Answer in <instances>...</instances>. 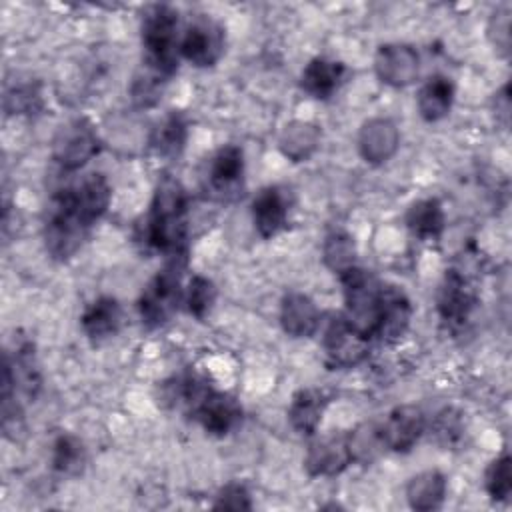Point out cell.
Here are the masks:
<instances>
[{
	"instance_id": "cell-14",
	"label": "cell",
	"mask_w": 512,
	"mask_h": 512,
	"mask_svg": "<svg viewBox=\"0 0 512 512\" xmlns=\"http://www.w3.org/2000/svg\"><path fill=\"white\" fill-rule=\"evenodd\" d=\"M374 68L384 84L406 86L418 76V54L406 44H386L380 46Z\"/></svg>"
},
{
	"instance_id": "cell-9",
	"label": "cell",
	"mask_w": 512,
	"mask_h": 512,
	"mask_svg": "<svg viewBox=\"0 0 512 512\" xmlns=\"http://www.w3.org/2000/svg\"><path fill=\"white\" fill-rule=\"evenodd\" d=\"M178 52L198 68L214 66L224 52V30L208 18H198L186 28Z\"/></svg>"
},
{
	"instance_id": "cell-13",
	"label": "cell",
	"mask_w": 512,
	"mask_h": 512,
	"mask_svg": "<svg viewBox=\"0 0 512 512\" xmlns=\"http://www.w3.org/2000/svg\"><path fill=\"white\" fill-rule=\"evenodd\" d=\"M352 462L346 434H328L314 440L306 452L304 466L310 476L340 474Z\"/></svg>"
},
{
	"instance_id": "cell-7",
	"label": "cell",
	"mask_w": 512,
	"mask_h": 512,
	"mask_svg": "<svg viewBox=\"0 0 512 512\" xmlns=\"http://www.w3.org/2000/svg\"><path fill=\"white\" fill-rule=\"evenodd\" d=\"M326 360L334 368H352L368 356L370 338L358 332L344 316L330 320L322 340Z\"/></svg>"
},
{
	"instance_id": "cell-31",
	"label": "cell",
	"mask_w": 512,
	"mask_h": 512,
	"mask_svg": "<svg viewBox=\"0 0 512 512\" xmlns=\"http://www.w3.org/2000/svg\"><path fill=\"white\" fill-rule=\"evenodd\" d=\"M486 490L494 500H506L512 490V470H510V456L502 454L496 458L486 470Z\"/></svg>"
},
{
	"instance_id": "cell-20",
	"label": "cell",
	"mask_w": 512,
	"mask_h": 512,
	"mask_svg": "<svg viewBox=\"0 0 512 512\" xmlns=\"http://www.w3.org/2000/svg\"><path fill=\"white\" fill-rule=\"evenodd\" d=\"M344 72H346V66L342 62L320 56L306 64L300 84L304 92H308L312 98L326 100L338 90L344 78Z\"/></svg>"
},
{
	"instance_id": "cell-21",
	"label": "cell",
	"mask_w": 512,
	"mask_h": 512,
	"mask_svg": "<svg viewBox=\"0 0 512 512\" xmlns=\"http://www.w3.org/2000/svg\"><path fill=\"white\" fill-rule=\"evenodd\" d=\"M326 404H328V396L320 390L306 388L296 392L288 408V420L292 428L300 434H308V436L314 434L322 420Z\"/></svg>"
},
{
	"instance_id": "cell-3",
	"label": "cell",
	"mask_w": 512,
	"mask_h": 512,
	"mask_svg": "<svg viewBox=\"0 0 512 512\" xmlns=\"http://www.w3.org/2000/svg\"><path fill=\"white\" fill-rule=\"evenodd\" d=\"M172 398L182 400L188 414L214 436L228 434L242 418V408L232 396L214 390L202 376L194 372H186L176 380Z\"/></svg>"
},
{
	"instance_id": "cell-10",
	"label": "cell",
	"mask_w": 512,
	"mask_h": 512,
	"mask_svg": "<svg viewBox=\"0 0 512 512\" xmlns=\"http://www.w3.org/2000/svg\"><path fill=\"white\" fill-rule=\"evenodd\" d=\"M244 154L238 146L226 144L216 150L208 166V188L220 200H230L242 190Z\"/></svg>"
},
{
	"instance_id": "cell-29",
	"label": "cell",
	"mask_w": 512,
	"mask_h": 512,
	"mask_svg": "<svg viewBox=\"0 0 512 512\" xmlns=\"http://www.w3.org/2000/svg\"><path fill=\"white\" fill-rule=\"evenodd\" d=\"M186 142V122L180 114H170L156 130L152 146L162 156H178Z\"/></svg>"
},
{
	"instance_id": "cell-22",
	"label": "cell",
	"mask_w": 512,
	"mask_h": 512,
	"mask_svg": "<svg viewBox=\"0 0 512 512\" xmlns=\"http://www.w3.org/2000/svg\"><path fill=\"white\" fill-rule=\"evenodd\" d=\"M454 102V84L446 76H430L418 92V112L426 122L442 120Z\"/></svg>"
},
{
	"instance_id": "cell-32",
	"label": "cell",
	"mask_w": 512,
	"mask_h": 512,
	"mask_svg": "<svg viewBox=\"0 0 512 512\" xmlns=\"http://www.w3.org/2000/svg\"><path fill=\"white\" fill-rule=\"evenodd\" d=\"M4 108L10 114H30L40 108V94L32 88V84L14 86L4 96Z\"/></svg>"
},
{
	"instance_id": "cell-27",
	"label": "cell",
	"mask_w": 512,
	"mask_h": 512,
	"mask_svg": "<svg viewBox=\"0 0 512 512\" xmlns=\"http://www.w3.org/2000/svg\"><path fill=\"white\" fill-rule=\"evenodd\" d=\"M86 452L80 438L60 434L52 444V468L60 474H78L84 466Z\"/></svg>"
},
{
	"instance_id": "cell-33",
	"label": "cell",
	"mask_w": 512,
	"mask_h": 512,
	"mask_svg": "<svg viewBox=\"0 0 512 512\" xmlns=\"http://www.w3.org/2000/svg\"><path fill=\"white\" fill-rule=\"evenodd\" d=\"M488 34L496 48H500L502 52H508V48H510V10H508V6L496 10V14L490 20Z\"/></svg>"
},
{
	"instance_id": "cell-17",
	"label": "cell",
	"mask_w": 512,
	"mask_h": 512,
	"mask_svg": "<svg viewBox=\"0 0 512 512\" xmlns=\"http://www.w3.org/2000/svg\"><path fill=\"white\" fill-rule=\"evenodd\" d=\"M412 316V306L408 296L396 288V286H386L382 288V300H380V318H378V328L376 334L384 342H394L398 340Z\"/></svg>"
},
{
	"instance_id": "cell-25",
	"label": "cell",
	"mask_w": 512,
	"mask_h": 512,
	"mask_svg": "<svg viewBox=\"0 0 512 512\" xmlns=\"http://www.w3.org/2000/svg\"><path fill=\"white\" fill-rule=\"evenodd\" d=\"M318 140H320V132L314 124L292 122L282 132L280 148L288 158H292L294 162H300V160H306L316 150Z\"/></svg>"
},
{
	"instance_id": "cell-8",
	"label": "cell",
	"mask_w": 512,
	"mask_h": 512,
	"mask_svg": "<svg viewBox=\"0 0 512 512\" xmlns=\"http://www.w3.org/2000/svg\"><path fill=\"white\" fill-rule=\"evenodd\" d=\"M100 150V140L96 130L88 120H72L62 126L54 140V160L64 170L82 168Z\"/></svg>"
},
{
	"instance_id": "cell-28",
	"label": "cell",
	"mask_w": 512,
	"mask_h": 512,
	"mask_svg": "<svg viewBox=\"0 0 512 512\" xmlns=\"http://www.w3.org/2000/svg\"><path fill=\"white\" fill-rule=\"evenodd\" d=\"M322 254H324V262L328 268H332L334 272H344L354 264V256H356V248H354V242L350 238V234H346L344 230H334L326 236L324 240V248H322Z\"/></svg>"
},
{
	"instance_id": "cell-2",
	"label": "cell",
	"mask_w": 512,
	"mask_h": 512,
	"mask_svg": "<svg viewBox=\"0 0 512 512\" xmlns=\"http://www.w3.org/2000/svg\"><path fill=\"white\" fill-rule=\"evenodd\" d=\"M188 196L170 174L158 180L146 218V242L168 256H186Z\"/></svg>"
},
{
	"instance_id": "cell-15",
	"label": "cell",
	"mask_w": 512,
	"mask_h": 512,
	"mask_svg": "<svg viewBox=\"0 0 512 512\" xmlns=\"http://www.w3.org/2000/svg\"><path fill=\"white\" fill-rule=\"evenodd\" d=\"M288 194L278 186L262 188L252 200L254 228L262 238H274L288 222Z\"/></svg>"
},
{
	"instance_id": "cell-16",
	"label": "cell",
	"mask_w": 512,
	"mask_h": 512,
	"mask_svg": "<svg viewBox=\"0 0 512 512\" xmlns=\"http://www.w3.org/2000/svg\"><path fill=\"white\" fill-rule=\"evenodd\" d=\"M398 142V128L394 126L392 120L372 118L360 130L358 150L366 162L382 164L396 152Z\"/></svg>"
},
{
	"instance_id": "cell-26",
	"label": "cell",
	"mask_w": 512,
	"mask_h": 512,
	"mask_svg": "<svg viewBox=\"0 0 512 512\" xmlns=\"http://www.w3.org/2000/svg\"><path fill=\"white\" fill-rule=\"evenodd\" d=\"M348 436V450L352 462H372L382 450H386L380 424L376 422H364L352 432H346Z\"/></svg>"
},
{
	"instance_id": "cell-11",
	"label": "cell",
	"mask_w": 512,
	"mask_h": 512,
	"mask_svg": "<svg viewBox=\"0 0 512 512\" xmlns=\"http://www.w3.org/2000/svg\"><path fill=\"white\" fill-rule=\"evenodd\" d=\"M476 304L474 290L458 270H448L438 290V314L452 328L462 326Z\"/></svg>"
},
{
	"instance_id": "cell-23",
	"label": "cell",
	"mask_w": 512,
	"mask_h": 512,
	"mask_svg": "<svg viewBox=\"0 0 512 512\" xmlns=\"http://www.w3.org/2000/svg\"><path fill=\"white\" fill-rule=\"evenodd\" d=\"M406 226L420 240H438L444 230V210L436 198L414 202L406 212Z\"/></svg>"
},
{
	"instance_id": "cell-19",
	"label": "cell",
	"mask_w": 512,
	"mask_h": 512,
	"mask_svg": "<svg viewBox=\"0 0 512 512\" xmlns=\"http://www.w3.org/2000/svg\"><path fill=\"white\" fill-rule=\"evenodd\" d=\"M84 334L94 340H106L114 336L120 330L122 324V308L116 298L110 296H100L96 298L82 314L80 318Z\"/></svg>"
},
{
	"instance_id": "cell-18",
	"label": "cell",
	"mask_w": 512,
	"mask_h": 512,
	"mask_svg": "<svg viewBox=\"0 0 512 512\" xmlns=\"http://www.w3.org/2000/svg\"><path fill=\"white\" fill-rule=\"evenodd\" d=\"M280 324L288 336L308 338L320 326V312L306 294L290 292L280 304Z\"/></svg>"
},
{
	"instance_id": "cell-6",
	"label": "cell",
	"mask_w": 512,
	"mask_h": 512,
	"mask_svg": "<svg viewBox=\"0 0 512 512\" xmlns=\"http://www.w3.org/2000/svg\"><path fill=\"white\" fill-rule=\"evenodd\" d=\"M170 258H172L170 264L158 270V274L146 284L138 300L142 324L148 328H158L166 324L176 314L182 302L180 276H182L186 256H170Z\"/></svg>"
},
{
	"instance_id": "cell-35",
	"label": "cell",
	"mask_w": 512,
	"mask_h": 512,
	"mask_svg": "<svg viewBox=\"0 0 512 512\" xmlns=\"http://www.w3.org/2000/svg\"><path fill=\"white\" fill-rule=\"evenodd\" d=\"M454 432H458V424H456V420H454V418H448V412L440 414V418H438V426H436V434L448 442V436H452Z\"/></svg>"
},
{
	"instance_id": "cell-24",
	"label": "cell",
	"mask_w": 512,
	"mask_h": 512,
	"mask_svg": "<svg viewBox=\"0 0 512 512\" xmlns=\"http://www.w3.org/2000/svg\"><path fill=\"white\" fill-rule=\"evenodd\" d=\"M446 494V478L438 470H426L408 482L406 496L416 510H434Z\"/></svg>"
},
{
	"instance_id": "cell-34",
	"label": "cell",
	"mask_w": 512,
	"mask_h": 512,
	"mask_svg": "<svg viewBox=\"0 0 512 512\" xmlns=\"http://www.w3.org/2000/svg\"><path fill=\"white\" fill-rule=\"evenodd\" d=\"M214 508H232V510H242V508H252L250 496L242 484H228L222 488L218 494V500Z\"/></svg>"
},
{
	"instance_id": "cell-30",
	"label": "cell",
	"mask_w": 512,
	"mask_h": 512,
	"mask_svg": "<svg viewBox=\"0 0 512 512\" xmlns=\"http://www.w3.org/2000/svg\"><path fill=\"white\" fill-rule=\"evenodd\" d=\"M214 298H216L214 284L204 276H192V280L186 288V296H184L188 312L198 320L206 318V314L210 312V308L214 304Z\"/></svg>"
},
{
	"instance_id": "cell-1",
	"label": "cell",
	"mask_w": 512,
	"mask_h": 512,
	"mask_svg": "<svg viewBox=\"0 0 512 512\" xmlns=\"http://www.w3.org/2000/svg\"><path fill=\"white\" fill-rule=\"evenodd\" d=\"M110 194L108 180L92 172L52 198L44 222V244L52 258L66 260L82 246L90 226L106 212Z\"/></svg>"
},
{
	"instance_id": "cell-5",
	"label": "cell",
	"mask_w": 512,
	"mask_h": 512,
	"mask_svg": "<svg viewBox=\"0 0 512 512\" xmlns=\"http://www.w3.org/2000/svg\"><path fill=\"white\" fill-rule=\"evenodd\" d=\"M344 288V318L358 332L372 338L378 328L382 284L366 270L352 266L338 274Z\"/></svg>"
},
{
	"instance_id": "cell-4",
	"label": "cell",
	"mask_w": 512,
	"mask_h": 512,
	"mask_svg": "<svg viewBox=\"0 0 512 512\" xmlns=\"http://www.w3.org/2000/svg\"><path fill=\"white\" fill-rule=\"evenodd\" d=\"M146 50V70L170 78L178 66V12L168 4H152L144 10L140 26Z\"/></svg>"
},
{
	"instance_id": "cell-12",
	"label": "cell",
	"mask_w": 512,
	"mask_h": 512,
	"mask_svg": "<svg viewBox=\"0 0 512 512\" xmlns=\"http://www.w3.org/2000/svg\"><path fill=\"white\" fill-rule=\"evenodd\" d=\"M426 428V418L420 408L412 404L396 406L388 418L380 424L382 438L388 450L394 452H408Z\"/></svg>"
}]
</instances>
